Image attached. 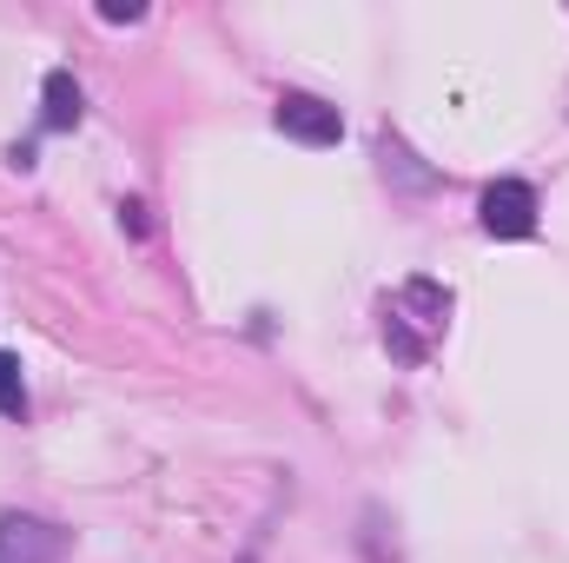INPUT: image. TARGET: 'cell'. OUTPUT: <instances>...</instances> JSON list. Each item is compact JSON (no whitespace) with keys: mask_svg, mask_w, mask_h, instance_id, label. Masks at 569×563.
Instances as JSON below:
<instances>
[{"mask_svg":"<svg viewBox=\"0 0 569 563\" xmlns=\"http://www.w3.org/2000/svg\"><path fill=\"white\" fill-rule=\"evenodd\" d=\"M279 127L291 134V140H305V146H338L345 140V113L325 107V100H311V93H284L279 100Z\"/></svg>","mask_w":569,"mask_h":563,"instance_id":"cell-3","label":"cell"},{"mask_svg":"<svg viewBox=\"0 0 569 563\" xmlns=\"http://www.w3.org/2000/svg\"><path fill=\"white\" fill-rule=\"evenodd\" d=\"M100 13H107V20H140V0H107Z\"/></svg>","mask_w":569,"mask_h":563,"instance_id":"cell-6","label":"cell"},{"mask_svg":"<svg viewBox=\"0 0 569 563\" xmlns=\"http://www.w3.org/2000/svg\"><path fill=\"white\" fill-rule=\"evenodd\" d=\"M0 412L7 418H27V378H20V358L0 352Z\"/></svg>","mask_w":569,"mask_h":563,"instance_id":"cell-5","label":"cell"},{"mask_svg":"<svg viewBox=\"0 0 569 563\" xmlns=\"http://www.w3.org/2000/svg\"><path fill=\"white\" fill-rule=\"evenodd\" d=\"M67 531L47 517H0V563H60Z\"/></svg>","mask_w":569,"mask_h":563,"instance_id":"cell-1","label":"cell"},{"mask_svg":"<svg viewBox=\"0 0 569 563\" xmlns=\"http://www.w3.org/2000/svg\"><path fill=\"white\" fill-rule=\"evenodd\" d=\"M80 80L73 73H47V87H40V120L53 127V134H67V127H80Z\"/></svg>","mask_w":569,"mask_h":563,"instance_id":"cell-4","label":"cell"},{"mask_svg":"<svg viewBox=\"0 0 569 563\" xmlns=\"http://www.w3.org/2000/svg\"><path fill=\"white\" fill-rule=\"evenodd\" d=\"M483 233H497V239H530V233H537V192H530L523 179H497V186L483 192Z\"/></svg>","mask_w":569,"mask_h":563,"instance_id":"cell-2","label":"cell"}]
</instances>
